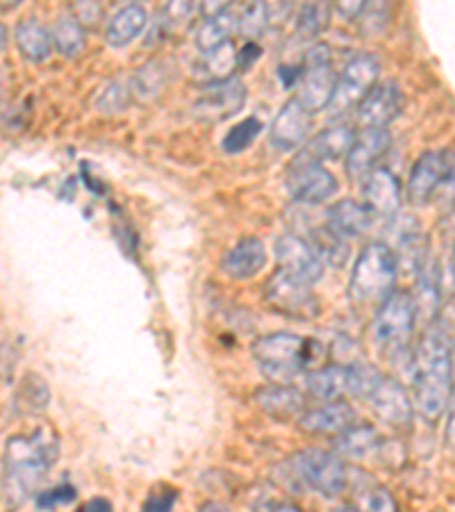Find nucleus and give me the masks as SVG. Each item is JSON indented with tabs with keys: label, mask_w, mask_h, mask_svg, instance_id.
Segmentation results:
<instances>
[{
	"label": "nucleus",
	"mask_w": 455,
	"mask_h": 512,
	"mask_svg": "<svg viewBox=\"0 0 455 512\" xmlns=\"http://www.w3.org/2000/svg\"><path fill=\"white\" fill-rule=\"evenodd\" d=\"M328 224L333 226L339 235L349 239L369 233V230L374 228L376 219L364 203L353 201V198H344V201H339L330 208Z\"/></svg>",
	"instance_id": "393cba45"
},
{
	"label": "nucleus",
	"mask_w": 455,
	"mask_h": 512,
	"mask_svg": "<svg viewBox=\"0 0 455 512\" xmlns=\"http://www.w3.org/2000/svg\"><path fill=\"white\" fill-rule=\"evenodd\" d=\"M353 139H355V130L349 126V123H337V126H328L326 130H321L319 135L308 144V148H303V153L317 162L339 160L349 155Z\"/></svg>",
	"instance_id": "a878e982"
},
{
	"label": "nucleus",
	"mask_w": 455,
	"mask_h": 512,
	"mask_svg": "<svg viewBox=\"0 0 455 512\" xmlns=\"http://www.w3.org/2000/svg\"><path fill=\"white\" fill-rule=\"evenodd\" d=\"M267 264V246L258 237H246L226 253L221 269L233 280H248L258 276Z\"/></svg>",
	"instance_id": "aec40b11"
},
{
	"label": "nucleus",
	"mask_w": 455,
	"mask_h": 512,
	"mask_svg": "<svg viewBox=\"0 0 455 512\" xmlns=\"http://www.w3.org/2000/svg\"><path fill=\"white\" fill-rule=\"evenodd\" d=\"M239 30V16L230 10L221 12L217 16H212V19H205V23L196 32V46L201 48L203 53H214L217 48L226 46L228 39L235 35Z\"/></svg>",
	"instance_id": "c85d7f7f"
},
{
	"label": "nucleus",
	"mask_w": 455,
	"mask_h": 512,
	"mask_svg": "<svg viewBox=\"0 0 455 512\" xmlns=\"http://www.w3.org/2000/svg\"><path fill=\"white\" fill-rule=\"evenodd\" d=\"M276 258L280 269L305 285H314L324 274V260L314 251L310 239H303L301 235H280L276 242Z\"/></svg>",
	"instance_id": "ddd939ff"
},
{
	"label": "nucleus",
	"mask_w": 455,
	"mask_h": 512,
	"mask_svg": "<svg viewBox=\"0 0 455 512\" xmlns=\"http://www.w3.org/2000/svg\"><path fill=\"white\" fill-rule=\"evenodd\" d=\"M60 442L51 426H37L32 433L10 437L5 447V494L19 503L32 494L55 465Z\"/></svg>",
	"instance_id": "f03ea898"
},
{
	"label": "nucleus",
	"mask_w": 455,
	"mask_h": 512,
	"mask_svg": "<svg viewBox=\"0 0 455 512\" xmlns=\"http://www.w3.org/2000/svg\"><path fill=\"white\" fill-rule=\"evenodd\" d=\"M255 403L273 419L301 417L305 412V396L301 394V390L280 383L260 387L255 392Z\"/></svg>",
	"instance_id": "412c9836"
},
{
	"label": "nucleus",
	"mask_w": 455,
	"mask_h": 512,
	"mask_svg": "<svg viewBox=\"0 0 455 512\" xmlns=\"http://www.w3.org/2000/svg\"><path fill=\"white\" fill-rule=\"evenodd\" d=\"M176 499V490H171V487H157V490L148 494L142 512H171L173 506H176Z\"/></svg>",
	"instance_id": "e433bc0d"
},
{
	"label": "nucleus",
	"mask_w": 455,
	"mask_h": 512,
	"mask_svg": "<svg viewBox=\"0 0 455 512\" xmlns=\"http://www.w3.org/2000/svg\"><path fill=\"white\" fill-rule=\"evenodd\" d=\"M417 274V289L412 294L417 308V319L428 317L430 321L435 319L437 312H440V264L433 258V255H426V260L421 262V267L415 271Z\"/></svg>",
	"instance_id": "5701e85b"
},
{
	"label": "nucleus",
	"mask_w": 455,
	"mask_h": 512,
	"mask_svg": "<svg viewBox=\"0 0 455 512\" xmlns=\"http://www.w3.org/2000/svg\"><path fill=\"white\" fill-rule=\"evenodd\" d=\"M312 130V112L305 110L299 98H292L283 105L271 123L269 139L276 151L289 153L305 144Z\"/></svg>",
	"instance_id": "2eb2a0df"
},
{
	"label": "nucleus",
	"mask_w": 455,
	"mask_h": 512,
	"mask_svg": "<svg viewBox=\"0 0 455 512\" xmlns=\"http://www.w3.org/2000/svg\"><path fill=\"white\" fill-rule=\"evenodd\" d=\"M337 85V76L333 69V53L326 44H314L308 53H305L303 69H301V87H299V101L305 110L317 112L326 110L330 98H333Z\"/></svg>",
	"instance_id": "6e6552de"
},
{
	"label": "nucleus",
	"mask_w": 455,
	"mask_h": 512,
	"mask_svg": "<svg viewBox=\"0 0 455 512\" xmlns=\"http://www.w3.org/2000/svg\"><path fill=\"white\" fill-rule=\"evenodd\" d=\"M146 23H148V16L142 5L132 3V5L121 7V10L112 16V21L107 23V32H105L107 44L114 48H123L132 44V41L142 35Z\"/></svg>",
	"instance_id": "bb28decb"
},
{
	"label": "nucleus",
	"mask_w": 455,
	"mask_h": 512,
	"mask_svg": "<svg viewBox=\"0 0 455 512\" xmlns=\"http://www.w3.org/2000/svg\"><path fill=\"white\" fill-rule=\"evenodd\" d=\"M244 103H246V87L242 85V80L226 78V80L212 82L208 89H203V94L198 96L192 112L196 119L208 121V123H219L237 114L244 107Z\"/></svg>",
	"instance_id": "4468645a"
},
{
	"label": "nucleus",
	"mask_w": 455,
	"mask_h": 512,
	"mask_svg": "<svg viewBox=\"0 0 455 512\" xmlns=\"http://www.w3.org/2000/svg\"><path fill=\"white\" fill-rule=\"evenodd\" d=\"M51 37L53 46L66 57H76L85 48V28L80 26L73 14H64L55 21Z\"/></svg>",
	"instance_id": "2f4dec72"
},
{
	"label": "nucleus",
	"mask_w": 455,
	"mask_h": 512,
	"mask_svg": "<svg viewBox=\"0 0 455 512\" xmlns=\"http://www.w3.org/2000/svg\"><path fill=\"white\" fill-rule=\"evenodd\" d=\"M330 512H358V508H355V506H339V508L330 510Z\"/></svg>",
	"instance_id": "09e8293b"
},
{
	"label": "nucleus",
	"mask_w": 455,
	"mask_h": 512,
	"mask_svg": "<svg viewBox=\"0 0 455 512\" xmlns=\"http://www.w3.org/2000/svg\"><path fill=\"white\" fill-rule=\"evenodd\" d=\"M364 205L376 221H392L401 208V183L392 171L376 167L364 178Z\"/></svg>",
	"instance_id": "a211bd4d"
},
{
	"label": "nucleus",
	"mask_w": 455,
	"mask_h": 512,
	"mask_svg": "<svg viewBox=\"0 0 455 512\" xmlns=\"http://www.w3.org/2000/svg\"><path fill=\"white\" fill-rule=\"evenodd\" d=\"M310 244L314 246V251L319 253V258L324 262H330L333 267H344V262L349 260V239L339 235L330 224L314 228Z\"/></svg>",
	"instance_id": "7c9ffc66"
},
{
	"label": "nucleus",
	"mask_w": 455,
	"mask_h": 512,
	"mask_svg": "<svg viewBox=\"0 0 455 512\" xmlns=\"http://www.w3.org/2000/svg\"><path fill=\"white\" fill-rule=\"evenodd\" d=\"M262 132V121L258 117H248L246 121L237 123V126L228 132L223 139V151L226 153H242L244 148L251 146Z\"/></svg>",
	"instance_id": "72a5a7b5"
},
{
	"label": "nucleus",
	"mask_w": 455,
	"mask_h": 512,
	"mask_svg": "<svg viewBox=\"0 0 455 512\" xmlns=\"http://www.w3.org/2000/svg\"><path fill=\"white\" fill-rule=\"evenodd\" d=\"M385 447L383 437L369 424H353L346 428L344 433L335 435V451L339 458H353L364 460L376 456V453Z\"/></svg>",
	"instance_id": "b1692460"
},
{
	"label": "nucleus",
	"mask_w": 455,
	"mask_h": 512,
	"mask_svg": "<svg viewBox=\"0 0 455 512\" xmlns=\"http://www.w3.org/2000/svg\"><path fill=\"white\" fill-rule=\"evenodd\" d=\"M287 189L299 203H326L337 194V178L321 162L301 153L287 171Z\"/></svg>",
	"instance_id": "9d476101"
},
{
	"label": "nucleus",
	"mask_w": 455,
	"mask_h": 512,
	"mask_svg": "<svg viewBox=\"0 0 455 512\" xmlns=\"http://www.w3.org/2000/svg\"><path fill=\"white\" fill-rule=\"evenodd\" d=\"M330 12L333 7L328 3H308L299 10V16H296V32L303 41H312L321 37L330 23Z\"/></svg>",
	"instance_id": "473e14b6"
},
{
	"label": "nucleus",
	"mask_w": 455,
	"mask_h": 512,
	"mask_svg": "<svg viewBox=\"0 0 455 512\" xmlns=\"http://www.w3.org/2000/svg\"><path fill=\"white\" fill-rule=\"evenodd\" d=\"M453 158L455 155L449 151H428L421 155L408 180V198L412 205L424 208V205L435 201Z\"/></svg>",
	"instance_id": "f8f14e48"
},
{
	"label": "nucleus",
	"mask_w": 455,
	"mask_h": 512,
	"mask_svg": "<svg viewBox=\"0 0 455 512\" xmlns=\"http://www.w3.org/2000/svg\"><path fill=\"white\" fill-rule=\"evenodd\" d=\"M253 355L264 376L287 385L296 376L310 374L321 355V344L294 333H271L253 344Z\"/></svg>",
	"instance_id": "20e7f679"
},
{
	"label": "nucleus",
	"mask_w": 455,
	"mask_h": 512,
	"mask_svg": "<svg viewBox=\"0 0 455 512\" xmlns=\"http://www.w3.org/2000/svg\"><path fill=\"white\" fill-rule=\"evenodd\" d=\"M21 392L26 394V401H30L28 410H41L48 406V387L41 378L28 376L26 383L21 387Z\"/></svg>",
	"instance_id": "58836bf2"
},
{
	"label": "nucleus",
	"mask_w": 455,
	"mask_h": 512,
	"mask_svg": "<svg viewBox=\"0 0 455 512\" xmlns=\"http://www.w3.org/2000/svg\"><path fill=\"white\" fill-rule=\"evenodd\" d=\"M403 107V92L394 80L378 82L358 105V126L364 128H387L399 117Z\"/></svg>",
	"instance_id": "dca6fc26"
},
{
	"label": "nucleus",
	"mask_w": 455,
	"mask_h": 512,
	"mask_svg": "<svg viewBox=\"0 0 455 512\" xmlns=\"http://www.w3.org/2000/svg\"><path fill=\"white\" fill-rule=\"evenodd\" d=\"M76 512H114V510L110 501L103 497H96V499H89L87 503H82Z\"/></svg>",
	"instance_id": "37998d69"
},
{
	"label": "nucleus",
	"mask_w": 455,
	"mask_h": 512,
	"mask_svg": "<svg viewBox=\"0 0 455 512\" xmlns=\"http://www.w3.org/2000/svg\"><path fill=\"white\" fill-rule=\"evenodd\" d=\"M392 135L387 128H364L355 132L353 146L346 155V171L353 180H364L376 169V162L387 153Z\"/></svg>",
	"instance_id": "f3484780"
},
{
	"label": "nucleus",
	"mask_w": 455,
	"mask_h": 512,
	"mask_svg": "<svg viewBox=\"0 0 455 512\" xmlns=\"http://www.w3.org/2000/svg\"><path fill=\"white\" fill-rule=\"evenodd\" d=\"M198 512H230L226 506H223V503H217V501H208V503H203L201 506V510Z\"/></svg>",
	"instance_id": "49530a36"
},
{
	"label": "nucleus",
	"mask_w": 455,
	"mask_h": 512,
	"mask_svg": "<svg viewBox=\"0 0 455 512\" xmlns=\"http://www.w3.org/2000/svg\"><path fill=\"white\" fill-rule=\"evenodd\" d=\"M294 474L310 490L324 497H339L349 490V467L337 453L324 449H305L294 456Z\"/></svg>",
	"instance_id": "0eeeda50"
},
{
	"label": "nucleus",
	"mask_w": 455,
	"mask_h": 512,
	"mask_svg": "<svg viewBox=\"0 0 455 512\" xmlns=\"http://www.w3.org/2000/svg\"><path fill=\"white\" fill-rule=\"evenodd\" d=\"M453 346L451 337L430 321L412 362V406L428 421L440 419L451 403Z\"/></svg>",
	"instance_id": "f257e3e1"
},
{
	"label": "nucleus",
	"mask_w": 455,
	"mask_h": 512,
	"mask_svg": "<svg viewBox=\"0 0 455 512\" xmlns=\"http://www.w3.org/2000/svg\"><path fill=\"white\" fill-rule=\"evenodd\" d=\"M264 301L269 303L278 315L289 319H314L319 315V301L312 294L310 285L301 283L294 276H289L287 271L278 269L273 274L267 285H264Z\"/></svg>",
	"instance_id": "1a4fd4ad"
},
{
	"label": "nucleus",
	"mask_w": 455,
	"mask_h": 512,
	"mask_svg": "<svg viewBox=\"0 0 455 512\" xmlns=\"http://www.w3.org/2000/svg\"><path fill=\"white\" fill-rule=\"evenodd\" d=\"M355 424V410L344 399L324 401V406L305 410L299 417L303 431L314 435H339Z\"/></svg>",
	"instance_id": "6ab92c4d"
},
{
	"label": "nucleus",
	"mask_w": 455,
	"mask_h": 512,
	"mask_svg": "<svg viewBox=\"0 0 455 512\" xmlns=\"http://www.w3.org/2000/svg\"><path fill=\"white\" fill-rule=\"evenodd\" d=\"M367 3H337V14H342L344 19H360V14Z\"/></svg>",
	"instance_id": "c03bdc74"
},
{
	"label": "nucleus",
	"mask_w": 455,
	"mask_h": 512,
	"mask_svg": "<svg viewBox=\"0 0 455 512\" xmlns=\"http://www.w3.org/2000/svg\"><path fill=\"white\" fill-rule=\"evenodd\" d=\"M396 276H399V262H396L392 246L385 242H369L353 264L349 283V299L353 308L378 310L392 296Z\"/></svg>",
	"instance_id": "7ed1b4c3"
},
{
	"label": "nucleus",
	"mask_w": 455,
	"mask_h": 512,
	"mask_svg": "<svg viewBox=\"0 0 455 512\" xmlns=\"http://www.w3.org/2000/svg\"><path fill=\"white\" fill-rule=\"evenodd\" d=\"M415 324V299L408 292H401V289L396 292L394 289L390 299L376 310L374 324H371V340H374L380 353L387 355V358H394V355L408 349Z\"/></svg>",
	"instance_id": "39448f33"
},
{
	"label": "nucleus",
	"mask_w": 455,
	"mask_h": 512,
	"mask_svg": "<svg viewBox=\"0 0 455 512\" xmlns=\"http://www.w3.org/2000/svg\"><path fill=\"white\" fill-rule=\"evenodd\" d=\"M364 401L369 403V408L374 410V415L390 424L394 428H405L412 421V412H415V406H412L410 394L405 392V387L394 381V378L380 374L376 378V383L371 385L369 394L364 396Z\"/></svg>",
	"instance_id": "9b49d317"
},
{
	"label": "nucleus",
	"mask_w": 455,
	"mask_h": 512,
	"mask_svg": "<svg viewBox=\"0 0 455 512\" xmlns=\"http://www.w3.org/2000/svg\"><path fill=\"white\" fill-rule=\"evenodd\" d=\"M264 512H305L299 506H294V503H285V501H273L264 506Z\"/></svg>",
	"instance_id": "a18cd8bd"
},
{
	"label": "nucleus",
	"mask_w": 455,
	"mask_h": 512,
	"mask_svg": "<svg viewBox=\"0 0 455 512\" xmlns=\"http://www.w3.org/2000/svg\"><path fill=\"white\" fill-rule=\"evenodd\" d=\"M305 385H308L310 394L321 401H339L353 390L351 365H330L312 369L308 378H305Z\"/></svg>",
	"instance_id": "4be33fe9"
},
{
	"label": "nucleus",
	"mask_w": 455,
	"mask_h": 512,
	"mask_svg": "<svg viewBox=\"0 0 455 512\" xmlns=\"http://www.w3.org/2000/svg\"><path fill=\"white\" fill-rule=\"evenodd\" d=\"M128 105V89L121 85V82H112V85H107L103 92H101V98H98V107L105 114H117V112H123L126 110Z\"/></svg>",
	"instance_id": "c9c22d12"
},
{
	"label": "nucleus",
	"mask_w": 455,
	"mask_h": 512,
	"mask_svg": "<svg viewBox=\"0 0 455 512\" xmlns=\"http://www.w3.org/2000/svg\"><path fill=\"white\" fill-rule=\"evenodd\" d=\"M349 487L355 492V508L358 512H396V501L383 485L367 478V474L358 472L355 483L349 478Z\"/></svg>",
	"instance_id": "c756f323"
},
{
	"label": "nucleus",
	"mask_w": 455,
	"mask_h": 512,
	"mask_svg": "<svg viewBox=\"0 0 455 512\" xmlns=\"http://www.w3.org/2000/svg\"><path fill=\"white\" fill-rule=\"evenodd\" d=\"M380 76V62L376 55L371 53H358L353 55L342 73L337 76V85L333 98L326 110L333 114V117H342V114L351 112L353 107L358 110V105L364 101L371 89L378 85Z\"/></svg>",
	"instance_id": "423d86ee"
},
{
	"label": "nucleus",
	"mask_w": 455,
	"mask_h": 512,
	"mask_svg": "<svg viewBox=\"0 0 455 512\" xmlns=\"http://www.w3.org/2000/svg\"><path fill=\"white\" fill-rule=\"evenodd\" d=\"M14 41L30 62H46L53 53L51 30L41 26L37 19H23L14 30Z\"/></svg>",
	"instance_id": "cd10ccee"
},
{
	"label": "nucleus",
	"mask_w": 455,
	"mask_h": 512,
	"mask_svg": "<svg viewBox=\"0 0 455 512\" xmlns=\"http://www.w3.org/2000/svg\"><path fill=\"white\" fill-rule=\"evenodd\" d=\"M237 62L233 46H230V41L226 46L217 48V51L208 55V66H210V73L212 76H228L230 71H233V66Z\"/></svg>",
	"instance_id": "4c0bfd02"
},
{
	"label": "nucleus",
	"mask_w": 455,
	"mask_h": 512,
	"mask_svg": "<svg viewBox=\"0 0 455 512\" xmlns=\"http://www.w3.org/2000/svg\"><path fill=\"white\" fill-rule=\"evenodd\" d=\"M444 440H446V447L455 453V399H451V403H449V417H446Z\"/></svg>",
	"instance_id": "79ce46f5"
},
{
	"label": "nucleus",
	"mask_w": 455,
	"mask_h": 512,
	"mask_svg": "<svg viewBox=\"0 0 455 512\" xmlns=\"http://www.w3.org/2000/svg\"><path fill=\"white\" fill-rule=\"evenodd\" d=\"M7 41H10V35H7V28L0 23V51H5Z\"/></svg>",
	"instance_id": "de8ad7c7"
},
{
	"label": "nucleus",
	"mask_w": 455,
	"mask_h": 512,
	"mask_svg": "<svg viewBox=\"0 0 455 512\" xmlns=\"http://www.w3.org/2000/svg\"><path fill=\"white\" fill-rule=\"evenodd\" d=\"M267 21H269V7L264 3H251L244 7L242 16H239V32L248 39H255L262 35L264 28H267Z\"/></svg>",
	"instance_id": "f704fd0d"
},
{
	"label": "nucleus",
	"mask_w": 455,
	"mask_h": 512,
	"mask_svg": "<svg viewBox=\"0 0 455 512\" xmlns=\"http://www.w3.org/2000/svg\"><path fill=\"white\" fill-rule=\"evenodd\" d=\"M453 274H455V249H453Z\"/></svg>",
	"instance_id": "8fccbe9b"
},
{
	"label": "nucleus",
	"mask_w": 455,
	"mask_h": 512,
	"mask_svg": "<svg viewBox=\"0 0 455 512\" xmlns=\"http://www.w3.org/2000/svg\"><path fill=\"white\" fill-rule=\"evenodd\" d=\"M101 14H103V10L96 3H78V5H73V16H76V21L80 23L82 28H85L87 23H96L98 19H101Z\"/></svg>",
	"instance_id": "a19ab883"
},
{
	"label": "nucleus",
	"mask_w": 455,
	"mask_h": 512,
	"mask_svg": "<svg viewBox=\"0 0 455 512\" xmlns=\"http://www.w3.org/2000/svg\"><path fill=\"white\" fill-rule=\"evenodd\" d=\"M73 499H76V490H73L71 485H57V487H53V490L39 494L37 506L41 510L44 508L51 510L55 506H66V503H71Z\"/></svg>",
	"instance_id": "ea45409f"
}]
</instances>
